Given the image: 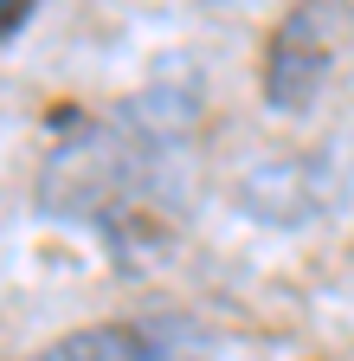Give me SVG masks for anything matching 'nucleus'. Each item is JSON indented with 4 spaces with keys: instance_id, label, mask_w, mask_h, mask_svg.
<instances>
[{
    "instance_id": "f257e3e1",
    "label": "nucleus",
    "mask_w": 354,
    "mask_h": 361,
    "mask_svg": "<svg viewBox=\"0 0 354 361\" xmlns=\"http://www.w3.org/2000/svg\"><path fill=\"white\" fill-rule=\"evenodd\" d=\"M161 149V135L142 129L136 116L116 123H77L65 142L39 168V207L58 219H97L116 213L129 194L148 180V161Z\"/></svg>"
},
{
    "instance_id": "20e7f679",
    "label": "nucleus",
    "mask_w": 354,
    "mask_h": 361,
    "mask_svg": "<svg viewBox=\"0 0 354 361\" xmlns=\"http://www.w3.org/2000/svg\"><path fill=\"white\" fill-rule=\"evenodd\" d=\"M26 13H32L26 0H0V39H7L13 26H26Z\"/></svg>"
},
{
    "instance_id": "f03ea898",
    "label": "nucleus",
    "mask_w": 354,
    "mask_h": 361,
    "mask_svg": "<svg viewBox=\"0 0 354 361\" xmlns=\"http://www.w3.org/2000/svg\"><path fill=\"white\" fill-rule=\"evenodd\" d=\"M329 20L322 7H303L271 32V59H264V104L296 116L316 104V90L329 78Z\"/></svg>"
},
{
    "instance_id": "7ed1b4c3",
    "label": "nucleus",
    "mask_w": 354,
    "mask_h": 361,
    "mask_svg": "<svg viewBox=\"0 0 354 361\" xmlns=\"http://www.w3.org/2000/svg\"><path fill=\"white\" fill-rule=\"evenodd\" d=\"M32 361H181V355L142 323H91V329L58 336L52 348H39Z\"/></svg>"
}]
</instances>
